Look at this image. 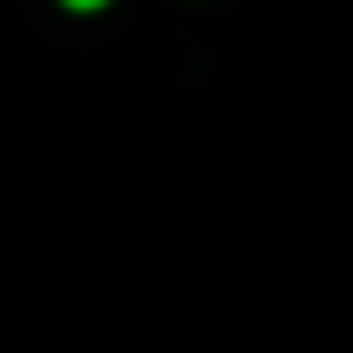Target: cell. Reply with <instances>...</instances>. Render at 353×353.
<instances>
[{
	"mask_svg": "<svg viewBox=\"0 0 353 353\" xmlns=\"http://www.w3.org/2000/svg\"><path fill=\"white\" fill-rule=\"evenodd\" d=\"M65 7H79V13H85V7H105V0H65Z\"/></svg>",
	"mask_w": 353,
	"mask_h": 353,
	"instance_id": "obj_1",
	"label": "cell"
}]
</instances>
